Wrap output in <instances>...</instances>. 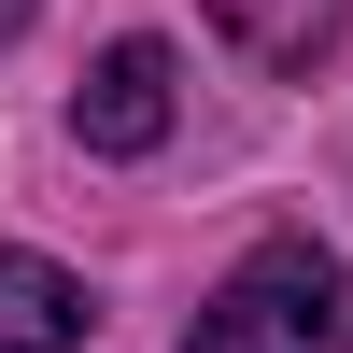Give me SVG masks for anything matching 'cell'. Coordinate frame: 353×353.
I'll return each mask as SVG.
<instances>
[{
  "label": "cell",
  "instance_id": "3",
  "mask_svg": "<svg viewBox=\"0 0 353 353\" xmlns=\"http://www.w3.org/2000/svg\"><path fill=\"white\" fill-rule=\"evenodd\" d=\"M85 339H99V297H85L57 254L0 241V353H85Z\"/></svg>",
  "mask_w": 353,
  "mask_h": 353
},
{
  "label": "cell",
  "instance_id": "5",
  "mask_svg": "<svg viewBox=\"0 0 353 353\" xmlns=\"http://www.w3.org/2000/svg\"><path fill=\"white\" fill-rule=\"evenodd\" d=\"M28 14H43V0H0V43H14V28H28Z\"/></svg>",
  "mask_w": 353,
  "mask_h": 353
},
{
  "label": "cell",
  "instance_id": "1",
  "mask_svg": "<svg viewBox=\"0 0 353 353\" xmlns=\"http://www.w3.org/2000/svg\"><path fill=\"white\" fill-rule=\"evenodd\" d=\"M184 353H353V269L283 226V241H254L212 283V311L184 325Z\"/></svg>",
  "mask_w": 353,
  "mask_h": 353
},
{
  "label": "cell",
  "instance_id": "4",
  "mask_svg": "<svg viewBox=\"0 0 353 353\" xmlns=\"http://www.w3.org/2000/svg\"><path fill=\"white\" fill-rule=\"evenodd\" d=\"M198 14H212L254 71H325L339 57V0H198Z\"/></svg>",
  "mask_w": 353,
  "mask_h": 353
},
{
  "label": "cell",
  "instance_id": "2",
  "mask_svg": "<svg viewBox=\"0 0 353 353\" xmlns=\"http://www.w3.org/2000/svg\"><path fill=\"white\" fill-rule=\"evenodd\" d=\"M170 113H184V57L156 43V28H128V43H99V71L71 85V141L85 156H156Z\"/></svg>",
  "mask_w": 353,
  "mask_h": 353
}]
</instances>
